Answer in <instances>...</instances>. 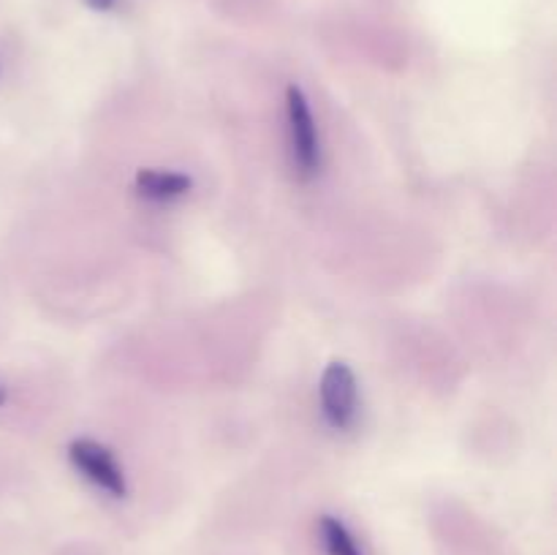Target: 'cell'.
<instances>
[{"instance_id": "obj_3", "label": "cell", "mask_w": 557, "mask_h": 555, "mask_svg": "<svg viewBox=\"0 0 557 555\" xmlns=\"http://www.w3.org/2000/svg\"><path fill=\"white\" fill-rule=\"evenodd\" d=\"M321 406L335 428H348L357 417V379L346 362L326 365L321 375Z\"/></svg>"}, {"instance_id": "obj_2", "label": "cell", "mask_w": 557, "mask_h": 555, "mask_svg": "<svg viewBox=\"0 0 557 555\" xmlns=\"http://www.w3.org/2000/svg\"><path fill=\"white\" fill-rule=\"evenodd\" d=\"M69 457L76 471H82V477L90 479L96 488L114 495V498H123L125 490H128L125 488L123 468L117 466V460H114L107 446L96 444L90 439H79L69 446Z\"/></svg>"}, {"instance_id": "obj_4", "label": "cell", "mask_w": 557, "mask_h": 555, "mask_svg": "<svg viewBox=\"0 0 557 555\" xmlns=\"http://www.w3.org/2000/svg\"><path fill=\"white\" fill-rule=\"evenodd\" d=\"M136 188L141 196L156 201H169L177 199V196L188 194L190 190V177L180 172H161V169H141L136 174Z\"/></svg>"}, {"instance_id": "obj_6", "label": "cell", "mask_w": 557, "mask_h": 555, "mask_svg": "<svg viewBox=\"0 0 557 555\" xmlns=\"http://www.w3.org/2000/svg\"><path fill=\"white\" fill-rule=\"evenodd\" d=\"M3 403H5V386L0 384V406H3Z\"/></svg>"}, {"instance_id": "obj_5", "label": "cell", "mask_w": 557, "mask_h": 555, "mask_svg": "<svg viewBox=\"0 0 557 555\" xmlns=\"http://www.w3.org/2000/svg\"><path fill=\"white\" fill-rule=\"evenodd\" d=\"M321 528V542H324L326 553L330 555H362V547L354 539V533L348 531L346 522L337 520V517L324 515L319 522Z\"/></svg>"}, {"instance_id": "obj_1", "label": "cell", "mask_w": 557, "mask_h": 555, "mask_svg": "<svg viewBox=\"0 0 557 555\" xmlns=\"http://www.w3.org/2000/svg\"><path fill=\"white\" fill-rule=\"evenodd\" d=\"M286 112H288V141H292L294 166H297L299 177L308 180L319 172L321 147H319V131H315V120H313V112H310V103L297 85L288 87Z\"/></svg>"}]
</instances>
